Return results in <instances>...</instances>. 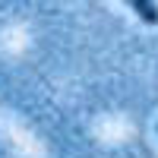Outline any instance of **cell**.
<instances>
[{
	"mask_svg": "<svg viewBox=\"0 0 158 158\" xmlns=\"http://www.w3.org/2000/svg\"><path fill=\"white\" fill-rule=\"evenodd\" d=\"M133 10H136L146 22H158V6H155V3H146V0H133Z\"/></svg>",
	"mask_w": 158,
	"mask_h": 158,
	"instance_id": "6da1fadb",
	"label": "cell"
}]
</instances>
